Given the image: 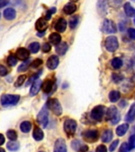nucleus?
<instances>
[{
	"instance_id": "nucleus-1",
	"label": "nucleus",
	"mask_w": 135,
	"mask_h": 152,
	"mask_svg": "<svg viewBox=\"0 0 135 152\" xmlns=\"http://www.w3.org/2000/svg\"><path fill=\"white\" fill-rule=\"evenodd\" d=\"M47 107L52 111V113L56 115V116H60L62 113V108L59 102V100L56 98H51L47 101Z\"/></svg>"
},
{
	"instance_id": "nucleus-2",
	"label": "nucleus",
	"mask_w": 135,
	"mask_h": 152,
	"mask_svg": "<svg viewBox=\"0 0 135 152\" xmlns=\"http://www.w3.org/2000/svg\"><path fill=\"white\" fill-rule=\"evenodd\" d=\"M20 100V96L17 94H3L1 97V104L2 105H14Z\"/></svg>"
},
{
	"instance_id": "nucleus-3",
	"label": "nucleus",
	"mask_w": 135,
	"mask_h": 152,
	"mask_svg": "<svg viewBox=\"0 0 135 152\" xmlns=\"http://www.w3.org/2000/svg\"><path fill=\"white\" fill-rule=\"evenodd\" d=\"M106 49L110 52H115L116 50L118 49V39L114 37V36H110L107 37L105 40L104 43Z\"/></svg>"
},
{
	"instance_id": "nucleus-4",
	"label": "nucleus",
	"mask_w": 135,
	"mask_h": 152,
	"mask_svg": "<svg viewBox=\"0 0 135 152\" xmlns=\"http://www.w3.org/2000/svg\"><path fill=\"white\" fill-rule=\"evenodd\" d=\"M106 119L107 121H111L113 124L118 123L120 120V116L118 114V109H116V107L111 106L107 109L106 113Z\"/></svg>"
},
{
	"instance_id": "nucleus-5",
	"label": "nucleus",
	"mask_w": 135,
	"mask_h": 152,
	"mask_svg": "<svg viewBox=\"0 0 135 152\" xmlns=\"http://www.w3.org/2000/svg\"><path fill=\"white\" fill-rule=\"evenodd\" d=\"M63 128L66 135H69V136L73 135L76 132V129H77V122L73 119L66 120L64 122Z\"/></svg>"
},
{
	"instance_id": "nucleus-6",
	"label": "nucleus",
	"mask_w": 135,
	"mask_h": 152,
	"mask_svg": "<svg viewBox=\"0 0 135 152\" xmlns=\"http://www.w3.org/2000/svg\"><path fill=\"white\" fill-rule=\"evenodd\" d=\"M38 123L40 124V125H42V127L46 128L48 124V111L46 106L43 107L42 109L39 112V113L36 117Z\"/></svg>"
},
{
	"instance_id": "nucleus-7",
	"label": "nucleus",
	"mask_w": 135,
	"mask_h": 152,
	"mask_svg": "<svg viewBox=\"0 0 135 152\" xmlns=\"http://www.w3.org/2000/svg\"><path fill=\"white\" fill-rule=\"evenodd\" d=\"M102 31L104 33H107V34L116 33V31H117L116 25L113 21H111L110 19H105L103 22Z\"/></svg>"
},
{
	"instance_id": "nucleus-8",
	"label": "nucleus",
	"mask_w": 135,
	"mask_h": 152,
	"mask_svg": "<svg viewBox=\"0 0 135 152\" xmlns=\"http://www.w3.org/2000/svg\"><path fill=\"white\" fill-rule=\"evenodd\" d=\"M105 113V107L103 105H97L91 111V117L97 121H101Z\"/></svg>"
},
{
	"instance_id": "nucleus-9",
	"label": "nucleus",
	"mask_w": 135,
	"mask_h": 152,
	"mask_svg": "<svg viewBox=\"0 0 135 152\" xmlns=\"http://www.w3.org/2000/svg\"><path fill=\"white\" fill-rule=\"evenodd\" d=\"M98 131L94 130V129H90L82 133L83 139L88 142H94L98 140Z\"/></svg>"
},
{
	"instance_id": "nucleus-10",
	"label": "nucleus",
	"mask_w": 135,
	"mask_h": 152,
	"mask_svg": "<svg viewBox=\"0 0 135 152\" xmlns=\"http://www.w3.org/2000/svg\"><path fill=\"white\" fill-rule=\"evenodd\" d=\"M54 152H67L66 144L63 139H58L54 142Z\"/></svg>"
},
{
	"instance_id": "nucleus-11",
	"label": "nucleus",
	"mask_w": 135,
	"mask_h": 152,
	"mask_svg": "<svg viewBox=\"0 0 135 152\" xmlns=\"http://www.w3.org/2000/svg\"><path fill=\"white\" fill-rule=\"evenodd\" d=\"M36 29L38 31V32H42V33H44V31L46 30L48 27V24H47V20L45 18H40L36 21L35 24Z\"/></svg>"
},
{
	"instance_id": "nucleus-12",
	"label": "nucleus",
	"mask_w": 135,
	"mask_h": 152,
	"mask_svg": "<svg viewBox=\"0 0 135 152\" xmlns=\"http://www.w3.org/2000/svg\"><path fill=\"white\" fill-rule=\"evenodd\" d=\"M30 52L29 50L26 49L25 48H19L16 52L17 58L20 60H27L29 57Z\"/></svg>"
},
{
	"instance_id": "nucleus-13",
	"label": "nucleus",
	"mask_w": 135,
	"mask_h": 152,
	"mask_svg": "<svg viewBox=\"0 0 135 152\" xmlns=\"http://www.w3.org/2000/svg\"><path fill=\"white\" fill-rule=\"evenodd\" d=\"M59 64V57L57 56H51L47 60V66L50 70H54Z\"/></svg>"
},
{
	"instance_id": "nucleus-14",
	"label": "nucleus",
	"mask_w": 135,
	"mask_h": 152,
	"mask_svg": "<svg viewBox=\"0 0 135 152\" xmlns=\"http://www.w3.org/2000/svg\"><path fill=\"white\" fill-rule=\"evenodd\" d=\"M42 86V81L40 79H36L33 83L32 86H31L30 91H29V94L30 96H35L39 93L40 88Z\"/></svg>"
},
{
	"instance_id": "nucleus-15",
	"label": "nucleus",
	"mask_w": 135,
	"mask_h": 152,
	"mask_svg": "<svg viewBox=\"0 0 135 152\" xmlns=\"http://www.w3.org/2000/svg\"><path fill=\"white\" fill-rule=\"evenodd\" d=\"M66 26H67V22H66V19L61 18H59L57 21L55 26H54V28L59 33H63L64 31L66 30Z\"/></svg>"
},
{
	"instance_id": "nucleus-16",
	"label": "nucleus",
	"mask_w": 135,
	"mask_h": 152,
	"mask_svg": "<svg viewBox=\"0 0 135 152\" xmlns=\"http://www.w3.org/2000/svg\"><path fill=\"white\" fill-rule=\"evenodd\" d=\"M3 17L8 21H12L16 18V11L13 8H7L3 11Z\"/></svg>"
},
{
	"instance_id": "nucleus-17",
	"label": "nucleus",
	"mask_w": 135,
	"mask_h": 152,
	"mask_svg": "<svg viewBox=\"0 0 135 152\" xmlns=\"http://www.w3.org/2000/svg\"><path fill=\"white\" fill-rule=\"evenodd\" d=\"M54 85V82L52 79H46L42 83V90L45 94H48L52 91V88Z\"/></svg>"
},
{
	"instance_id": "nucleus-18",
	"label": "nucleus",
	"mask_w": 135,
	"mask_h": 152,
	"mask_svg": "<svg viewBox=\"0 0 135 152\" xmlns=\"http://www.w3.org/2000/svg\"><path fill=\"white\" fill-rule=\"evenodd\" d=\"M77 10V6L73 2H69L63 7V12L66 14H72Z\"/></svg>"
},
{
	"instance_id": "nucleus-19",
	"label": "nucleus",
	"mask_w": 135,
	"mask_h": 152,
	"mask_svg": "<svg viewBox=\"0 0 135 152\" xmlns=\"http://www.w3.org/2000/svg\"><path fill=\"white\" fill-rule=\"evenodd\" d=\"M124 11H125L126 14L127 15L128 17H130V18H133V17H135V9L131 6L130 2H126L124 4Z\"/></svg>"
},
{
	"instance_id": "nucleus-20",
	"label": "nucleus",
	"mask_w": 135,
	"mask_h": 152,
	"mask_svg": "<svg viewBox=\"0 0 135 152\" xmlns=\"http://www.w3.org/2000/svg\"><path fill=\"white\" fill-rule=\"evenodd\" d=\"M67 49H68V45L66 42L59 43V45H56V48H55V51L60 56H62V55L65 54Z\"/></svg>"
},
{
	"instance_id": "nucleus-21",
	"label": "nucleus",
	"mask_w": 135,
	"mask_h": 152,
	"mask_svg": "<svg viewBox=\"0 0 135 152\" xmlns=\"http://www.w3.org/2000/svg\"><path fill=\"white\" fill-rule=\"evenodd\" d=\"M49 41L52 43V45H59V43H61V36L59 35V33H53L49 36Z\"/></svg>"
},
{
	"instance_id": "nucleus-22",
	"label": "nucleus",
	"mask_w": 135,
	"mask_h": 152,
	"mask_svg": "<svg viewBox=\"0 0 135 152\" xmlns=\"http://www.w3.org/2000/svg\"><path fill=\"white\" fill-rule=\"evenodd\" d=\"M33 136L36 141H40V140H42L44 139V132H43L41 128H40L39 127H36L34 128V130H33Z\"/></svg>"
},
{
	"instance_id": "nucleus-23",
	"label": "nucleus",
	"mask_w": 135,
	"mask_h": 152,
	"mask_svg": "<svg viewBox=\"0 0 135 152\" xmlns=\"http://www.w3.org/2000/svg\"><path fill=\"white\" fill-rule=\"evenodd\" d=\"M135 118V103L130 106L129 111H128L126 116V121L128 122H132Z\"/></svg>"
},
{
	"instance_id": "nucleus-24",
	"label": "nucleus",
	"mask_w": 135,
	"mask_h": 152,
	"mask_svg": "<svg viewBox=\"0 0 135 152\" xmlns=\"http://www.w3.org/2000/svg\"><path fill=\"white\" fill-rule=\"evenodd\" d=\"M112 137H113L112 131L110 130V129H107V130L104 131L103 134H102L101 140L104 142H108L112 140Z\"/></svg>"
},
{
	"instance_id": "nucleus-25",
	"label": "nucleus",
	"mask_w": 135,
	"mask_h": 152,
	"mask_svg": "<svg viewBox=\"0 0 135 152\" xmlns=\"http://www.w3.org/2000/svg\"><path fill=\"white\" fill-rule=\"evenodd\" d=\"M128 128H129V125L127 124H123L116 128V134L118 136H123L126 134V132H127Z\"/></svg>"
},
{
	"instance_id": "nucleus-26",
	"label": "nucleus",
	"mask_w": 135,
	"mask_h": 152,
	"mask_svg": "<svg viewBox=\"0 0 135 152\" xmlns=\"http://www.w3.org/2000/svg\"><path fill=\"white\" fill-rule=\"evenodd\" d=\"M108 97L109 100H110V102H118V100H119V98H120V93L118 92V90H111V92L109 93Z\"/></svg>"
},
{
	"instance_id": "nucleus-27",
	"label": "nucleus",
	"mask_w": 135,
	"mask_h": 152,
	"mask_svg": "<svg viewBox=\"0 0 135 152\" xmlns=\"http://www.w3.org/2000/svg\"><path fill=\"white\" fill-rule=\"evenodd\" d=\"M31 128H32V124L29 121H23L20 125V129L24 133L29 132Z\"/></svg>"
},
{
	"instance_id": "nucleus-28",
	"label": "nucleus",
	"mask_w": 135,
	"mask_h": 152,
	"mask_svg": "<svg viewBox=\"0 0 135 152\" xmlns=\"http://www.w3.org/2000/svg\"><path fill=\"white\" fill-rule=\"evenodd\" d=\"M7 147L11 151H16L19 149L18 142H17L16 141H12V140L7 142Z\"/></svg>"
},
{
	"instance_id": "nucleus-29",
	"label": "nucleus",
	"mask_w": 135,
	"mask_h": 152,
	"mask_svg": "<svg viewBox=\"0 0 135 152\" xmlns=\"http://www.w3.org/2000/svg\"><path fill=\"white\" fill-rule=\"evenodd\" d=\"M40 48V45L38 42H33L31 43L28 46V50L32 53H37Z\"/></svg>"
},
{
	"instance_id": "nucleus-30",
	"label": "nucleus",
	"mask_w": 135,
	"mask_h": 152,
	"mask_svg": "<svg viewBox=\"0 0 135 152\" xmlns=\"http://www.w3.org/2000/svg\"><path fill=\"white\" fill-rule=\"evenodd\" d=\"M111 65L115 69H119L123 66V60L120 58H114L111 61Z\"/></svg>"
},
{
	"instance_id": "nucleus-31",
	"label": "nucleus",
	"mask_w": 135,
	"mask_h": 152,
	"mask_svg": "<svg viewBox=\"0 0 135 152\" xmlns=\"http://www.w3.org/2000/svg\"><path fill=\"white\" fill-rule=\"evenodd\" d=\"M17 63V58L14 55H9L7 58V64L10 66H14Z\"/></svg>"
},
{
	"instance_id": "nucleus-32",
	"label": "nucleus",
	"mask_w": 135,
	"mask_h": 152,
	"mask_svg": "<svg viewBox=\"0 0 135 152\" xmlns=\"http://www.w3.org/2000/svg\"><path fill=\"white\" fill-rule=\"evenodd\" d=\"M7 136L9 140H12V141H16V140L17 139V134L14 130H8L7 132Z\"/></svg>"
},
{
	"instance_id": "nucleus-33",
	"label": "nucleus",
	"mask_w": 135,
	"mask_h": 152,
	"mask_svg": "<svg viewBox=\"0 0 135 152\" xmlns=\"http://www.w3.org/2000/svg\"><path fill=\"white\" fill-rule=\"evenodd\" d=\"M31 61L30 60H25V61L24 62L23 64H21L20 66H18V69H17V71L21 72V71H25L26 70H28V68L29 67V66L31 65Z\"/></svg>"
},
{
	"instance_id": "nucleus-34",
	"label": "nucleus",
	"mask_w": 135,
	"mask_h": 152,
	"mask_svg": "<svg viewBox=\"0 0 135 152\" xmlns=\"http://www.w3.org/2000/svg\"><path fill=\"white\" fill-rule=\"evenodd\" d=\"M78 16L75 15V16L72 17L70 19V21H69V25H70V27L71 28H75L76 26H78Z\"/></svg>"
},
{
	"instance_id": "nucleus-35",
	"label": "nucleus",
	"mask_w": 135,
	"mask_h": 152,
	"mask_svg": "<svg viewBox=\"0 0 135 152\" xmlns=\"http://www.w3.org/2000/svg\"><path fill=\"white\" fill-rule=\"evenodd\" d=\"M128 150L131 151V150L135 148V134L132 135L129 139V142H128Z\"/></svg>"
},
{
	"instance_id": "nucleus-36",
	"label": "nucleus",
	"mask_w": 135,
	"mask_h": 152,
	"mask_svg": "<svg viewBox=\"0 0 135 152\" xmlns=\"http://www.w3.org/2000/svg\"><path fill=\"white\" fill-rule=\"evenodd\" d=\"M26 79V76L25 75H20L17 78V79L16 80V82H15V84H14V86H16V87H19V86H21L22 84H23L24 83H25V81Z\"/></svg>"
},
{
	"instance_id": "nucleus-37",
	"label": "nucleus",
	"mask_w": 135,
	"mask_h": 152,
	"mask_svg": "<svg viewBox=\"0 0 135 152\" xmlns=\"http://www.w3.org/2000/svg\"><path fill=\"white\" fill-rule=\"evenodd\" d=\"M81 146H82V145L81 144V142L80 141H78V140H75L71 142V147H73V149L74 150V151H78V152H79Z\"/></svg>"
},
{
	"instance_id": "nucleus-38",
	"label": "nucleus",
	"mask_w": 135,
	"mask_h": 152,
	"mask_svg": "<svg viewBox=\"0 0 135 152\" xmlns=\"http://www.w3.org/2000/svg\"><path fill=\"white\" fill-rule=\"evenodd\" d=\"M43 64V60L40 59H36L33 62H32V64H31V66L33 68H36L38 66H40L41 64Z\"/></svg>"
},
{
	"instance_id": "nucleus-39",
	"label": "nucleus",
	"mask_w": 135,
	"mask_h": 152,
	"mask_svg": "<svg viewBox=\"0 0 135 152\" xmlns=\"http://www.w3.org/2000/svg\"><path fill=\"white\" fill-rule=\"evenodd\" d=\"M55 11H56V9L54 8V7H53V8H52V9L48 10L47 11V14H46V16H45V19L46 20H50L51 19V17H52V15L53 14H54L55 13Z\"/></svg>"
},
{
	"instance_id": "nucleus-40",
	"label": "nucleus",
	"mask_w": 135,
	"mask_h": 152,
	"mask_svg": "<svg viewBox=\"0 0 135 152\" xmlns=\"http://www.w3.org/2000/svg\"><path fill=\"white\" fill-rule=\"evenodd\" d=\"M40 73H41V71H40V72H38V73L35 74L34 75L32 76V77H31V78L28 79V81L27 82V83H26V86H28L29 84H31V83H33L35 80H36V79L38 78V77H39V75H40Z\"/></svg>"
},
{
	"instance_id": "nucleus-41",
	"label": "nucleus",
	"mask_w": 135,
	"mask_h": 152,
	"mask_svg": "<svg viewBox=\"0 0 135 152\" xmlns=\"http://www.w3.org/2000/svg\"><path fill=\"white\" fill-rule=\"evenodd\" d=\"M118 142H119L118 140H115V141H113V142H111V145H110V147H109V151H110V152L114 151L116 149V147H117V146L118 145Z\"/></svg>"
},
{
	"instance_id": "nucleus-42",
	"label": "nucleus",
	"mask_w": 135,
	"mask_h": 152,
	"mask_svg": "<svg viewBox=\"0 0 135 152\" xmlns=\"http://www.w3.org/2000/svg\"><path fill=\"white\" fill-rule=\"evenodd\" d=\"M52 49V47H51V45L48 43H44V45H43L42 47V51L45 53H47V52H49Z\"/></svg>"
},
{
	"instance_id": "nucleus-43",
	"label": "nucleus",
	"mask_w": 135,
	"mask_h": 152,
	"mask_svg": "<svg viewBox=\"0 0 135 152\" xmlns=\"http://www.w3.org/2000/svg\"><path fill=\"white\" fill-rule=\"evenodd\" d=\"M8 74V70L3 65H0V76H5Z\"/></svg>"
},
{
	"instance_id": "nucleus-44",
	"label": "nucleus",
	"mask_w": 135,
	"mask_h": 152,
	"mask_svg": "<svg viewBox=\"0 0 135 152\" xmlns=\"http://www.w3.org/2000/svg\"><path fill=\"white\" fill-rule=\"evenodd\" d=\"M112 78H113V80L115 81V83H118V82H120V81L123 79V77H122L120 75H118V74L114 73L112 74Z\"/></svg>"
},
{
	"instance_id": "nucleus-45",
	"label": "nucleus",
	"mask_w": 135,
	"mask_h": 152,
	"mask_svg": "<svg viewBox=\"0 0 135 152\" xmlns=\"http://www.w3.org/2000/svg\"><path fill=\"white\" fill-rule=\"evenodd\" d=\"M128 34L130 36V37L133 40H135V28H130L128 29Z\"/></svg>"
},
{
	"instance_id": "nucleus-46",
	"label": "nucleus",
	"mask_w": 135,
	"mask_h": 152,
	"mask_svg": "<svg viewBox=\"0 0 135 152\" xmlns=\"http://www.w3.org/2000/svg\"><path fill=\"white\" fill-rule=\"evenodd\" d=\"M107 147L104 145H99L96 149V152H107Z\"/></svg>"
},
{
	"instance_id": "nucleus-47",
	"label": "nucleus",
	"mask_w": 135,
	"mask_h": 152,
	"mask_svg": "<svg viewBox=\"0 0 135 152\" xmlns=\"http://www.w3.org/2000/svg\"><path fill=\"white\" fill-rule=\"evenodd\" d=\"M129 150H128V145L127 143L126 142H123L122 146H121L120 149H119V152H128Z\"/></svg>"
},
{
	"instance_id": "nucleus-48",
	"label": "nucleus",
	"mask_w": 135,
	"mask_h": 152,
	"mask_svg": "<svg viewBox=\"0 0 135 152\" xmlns=\"http://www.w3.org/2000/svg\"><path fill=\"white\" fill-rule=\"evenodd\" d=\"M9 2V0H0V8L7 6Z\"/></svg>"
},
{
	"instance_id": "nucleus-49",
	"label": "nucleus",
	"mask_w": 135,
	"mask_h": 152,
	"mask_svg": "<svg viewBox=\"0 0 135 152\" xmlns=\"http://www.w3.org/2000/svg\"><path fill=\"white\" fill-rule=\"evenodd\" d=\"M88 150H89V147H88V146H86V145H82L81 146V147L80 151H79V152H87Z\"/></svg>"
},
{
	"instance_id": "nucleus-50",
	"label": "nucleus",
	"mask_w": 135,
	"mask_h": 152,
	"mask_svg": "<svg viewBox=\"0 0 135 152\" xmlns=\"http://www.w3.org/2000/svg\"><path fill=\"white\" fill-rule=\"evenodd\" d=\"M5 142V137L2 134H0V146H2V144H4Z\"/></svg>"
},
{
	"instance_id": "nucleus-51",
	"label": "nucleus",
	"mask_w": 135,
	"mask_h": 152,
	"mask_svg": "<svg viewBox=\"0 0 135 152\" xmlns=\"http://www.w3.org/2000/svg\"><path fill=\"white\" fill-rule=\"evenodd\" d=\"M0 152H6V151H5V150L3 149V148H2V147H0Z\"/></svg>"
},
{
	"instance_id": "nucleus-52",
	"label": "nucleus",
	"mask_w": 135,
	"mask_h": 152,
	"mask_svg": "<svg viewBox=\"0 0 135 152\" xmlns=\"http://www.w3.org/2000/svg\"><path fill=\"white\" fill-rule=\"evenodd\" d=\"M71 2H77V1H78V0H70Z\"/></svg>"
},
{
	"instance_id": "nucleus-53",
	"label": "nucleus",
	"mask_w": 135,
	"mask_h": 152,
	"mask_svg": "<svg viewBox=\"0 0 135 152\" xmlns=\"http://www.w3.org/2000/svg\"><path fill=\"white\" fill-rule=\"evenodd\" d=\"M134 24H135V19H134Z\"/></svg>"
},
{
	"instance_id": "nucleus-54",
	"label": "nucleus",
	"mask_w": 135,
	"mask_h": 152,
	"mask_svg": "<svg viewBox=\"0 0 135 152\" xmlns=\"http://www.w3.org/2000/svg\"><path fill=\"white\" fill-rule=\"evenodd\" d=\"M40 152H44V151H40Z\"/></svg>"
},
{
	"instance_id": "nucleus-55",
	"label": "nucleus",
	"mask_w": 135,
	"mask_h": 152,
	"mask_svg": "<svg viewBox=\"0 0 135 152\" xmlns=\"http://www.w3.org/2000/svg\"><path fill=\"white\" fill-rule=\"evenodd\" d=\"M134 1H135V0H134Z\"/></svg>"
}]
</instances>
